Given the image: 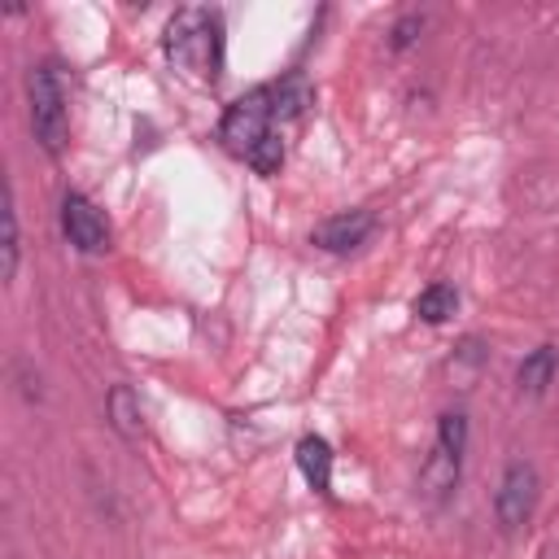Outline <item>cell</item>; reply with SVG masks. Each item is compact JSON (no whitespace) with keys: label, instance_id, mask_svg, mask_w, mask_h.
Returning <instances> with one entry per match:
<instances>
[{"label":"cell","instance_id":"6da1fadb","mask_svg":"<svg viewBox=\"0 0 559 559\" xmlns=\"http://www.w3.org/2000/svg\"><path fill=\"white\" fill-rule=\"evenodd\" d=\"M166 57L197 74V79H214L218 74V61H223V17L218 9H179L170 22H166Z\"/></svg>","mask_w":559,"mask_h":559},{"label":"cell","instance_id":"7a4b0ae2","mask_svg":"<svg viewBox=\"0 0 559 559\" xmlns=\"http://www.w3.org/2000/svg\"><path fill=\"white\" fill-rule=\"evenodd\" d=\"M26 92H31V127H35V140L44 144V153H61L66 148V135H70V114H66V87L57 79V70L44 61L31 70L26 79Z\"/></svg>","mask_w":559,"mask_h":559},{"label":"cell","instance_id":"3957f363","mask_svg":"<svg viewBox=\"0 0 559 559\" xmlns=\"http://www.w3.org/2000/svg\"><path fill=\"white\" fill-rule=\"evenodd\" d=\"M271 118H275L271 87H253V92H245V96H240V100H231V105H227V114H223V127H218L223 148H227V153H236V157H249V153H253V144L271 131Z\"/></svg>","mask_w":559,"mask_h":559},{"label":"cell","instance_id":"277c9868","mask_svg":"<svg viewBox=\"0 0 559 559\" xmlns=\"http://www.w3.org/2000/svg\"><path fill=\"white\" fill-rule=\"evenodd\" d=\"M537 493H542V476L528 459H515L507 463L502 480H498V493H493V515L507 533L524 528L533 520V507H537Z\"/></svg>","mask_w":559,"mask_h":559},{"label":"cell","instance_id":"5b68a950","mask_svg":"<svg viewBox=\"0 0 559 559\" xmlns=\"http://www.w3.org/2000/svg\"><path fill=\"white\" fill-rule=\"evenodd\" d=\"M61 231L79 253H105L109 249V223L83 192L61 197Z\"/></svg>","mask_w":559,"mask_h":559},{"label":"cell","instance_id":"8992f818","mask_svg":"<svg viewBox=\"0 0 559 559\" xmlns=\"http://www.w3.org/2000/svg\"><path fill=\"white\" fill-rule=\"evenodd\" d=\"M371 231H376V214H371V210H345V214L323 218V223L310 231V245H319V249H328V253H349V249H358Z\"/></svg>","mask_w":559,"mask_h":559},{"label":"cell","instance_id":"52a82bcc","mask_svg":"<svg viewBox=\"0 0 559 559\" xmlns=\"http://www.w3.org/2000/svg\"><path fill=\"white\" fill-rule=\"evenodd\" d=\"M459 454H450V450H441V445H432V454L424 459V467H419V493L424 498H432V502H441L454 485H459Z\"/></svg>","mask_w":559,"mask_h":559},{"label":"cell","instance_id":"ba28073f","mask_svg":"<svg viewBox=\"0 0 559 559\" xmlns=\"http://www.w3.org/2000/svg\"><path fill=\"white\" fill-rule=\"evenodd\" d=\"M297 467L310 480L314 493H332V445L323 437H301L297 441Z\"/></svg>","mask_w":559,"mask_h":559},{"label":"cell","instance_id":"9c48e42d","mask_svg":"<svg viewBox=\"0 0 559 559\" xmlns=\"http://www.w3.org/2000/svg\"><path fill=\"white\" fill-rule=\"evenodd\" d=\"M555 367H559V354H555V345H537L520 367H515V384H520V393H528V397H542L550 384H555Z\"/></svg>","mask_w":559,"mask_h":559},{"label":"cell","instance_id":"30bf717a","mask_svg":"<svg viewBox=\"0 0 559 559\" xmlns=\"http://www.w3.org/2000/svg\"><path fill=\"white\" fill-rule=\"evenodd\" d=\"M310 100H314V92H310V83H306L301 74H288V79H280V83L271 87V105H275V118H280V122L301 118V114L310 109Z\"/></svg>","mask_w":559,"mask_h":559},{"label":"cell","instance_id":"8fae6325","mask_svg":"<svg viewBox=\"0 0 559 559\" xmlns=\"http://www.w3.org/2000/svg\"><path fill=\"white\" fill-rule=\"evenodd\" d=\"M109 419H114V428H118L127 441H135V437L144 432L140 402H135V393H131L127 384H114V389H109Z\"/></svg>","mask_w":559,"mask_h":559},{"label":"cell","instance_id":"7c38bea8","mask_svg":"<svg viewBox=\"0 0 559 559\" xmlns=\"http://www.w3.org/2000/svg\"><path fill=\"white\" fill-rule=\"evenodd\" d=\"M454 306H459L454 284H428V288L415 297V314H419L424 323H445V319L454 314Z\"/></svg>","mask_w":559,"mask_h":559},{"label":"cell","instance_id":"4fadbf2b","mask_svg":"<svg viewBox=\"0 0 559 559\" xmlns=\"http://www.w3.org/2000/svg\"><path fill=\"white\" fill-rule=\"evenodd\" d=\"M0 223H4V245H0V280H13L17 275V210H13V192L4 188V210H0Z\"/></svg>","mask_w":559,"mask_h":559},{"label":"cell","instance_id":"5bb4252c","mask_svg":"<svg viewBox=\"0 0 559 559\" xmlns=\"http://www.w3.org/2000/svg\"><path fill=\"white\" fill-rule=\"evenodd\" d=\"M258 175H275L280 170V162H284V140H280V131H266L258 144H253V153L245 157Z\"/></svg>","mask_w":559,"mask_h":559},{"label":"cell","instance_id":"9a60e30c","mask_svg":"<svg viewBox=\"0 0 559 559\" xmlns=\"http://www.w3.org/2000/svg\"><path fill=\"white\" fill-rule=\"evenodd\" d=\"M437 445L463 459V445H467V415L463 411H445L437 419Z\"/></svg>","mask_w":559,"mask_h":559},{"label":"cell","instance_id":"2e32d148","mask_svg":"<svg viewBox=\"0 0 559 559\" xmlns=\"http://www.w3.org/2000/svg\"><path fill=\"white\" fill-rule=\"evenodd\" d=\"M424 22L419 17H402L397 26H393V48H411L415 44V31H419Z\"/></svg>","mask_w":559,"mask_h":559}]
</instances>
